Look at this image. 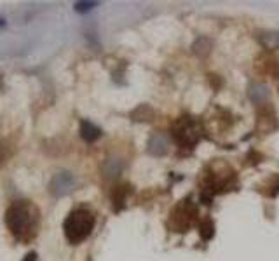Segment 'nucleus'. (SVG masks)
Wrapping results in <instances>:
<instances>
[{"label": "nucleus", "mask_w": 279, "mask_h": 261, "mask_svg": "<svg viewBox=\"0 0 279 261\" xmlns=\"http://www.w3.org/2000/svg\"><path fill=\"white\" fill-rule=\"evenodd\" d=\"M6 225L18 240L30 242L37 234L39 209L30 200H16L6 212Z\"/></svg>", "instance_id": "obj_1"}, {"label": "nucleus", "mask_w": 279, "mask_h": 261, "mask_svg": "<svg viewBox=\"0 0 279 261\" xmlns=\"http://www.w3.org/2000/svg\"><path fill=\"white\" fill-rule=\"evenodd\" d=\"M96 223L93 211L87 207H77L68 212L65 223H63V232L70 244H81L91 235Z\"/></svg>", "instance_id": "obj_2"}, {"label": "nucleus", "mask_w": 279, "mask_h": 261, "mask_svg": "<svg viewBox=\"0 0 279 261\" xmlns=\"http://www.w3.org/2000/svg\"><path fill=\"white\" fill-rule=\"evenodd\" d=\"M171 136L180 146L192 148L201 139V127L190 117H182L171 126Z\"/></svg>", "instance_id": "obj_3"}, {"label": "nucleus", "mask_w": 279, "mask_h": 261, "mask_svg": "<svg viewBox=\"0 0 279 261\" xmlns=\"http://www.w3.org/2000/svg\"><path fill=\"white\" fill-rule=\"evenodd\" d=\"M194 216H195V209L192 204H190V200H183L180 206L175 209L173 216H171L173 227L177 228V232H185L187 228L190 227V223H192Z\"/></svg>", "instance_id": "obj_4"}, {"label": "nucleus", "mask_w": 279, "mask_h": 261, "mask_svg": "<svg viewBox=\"0 0 279 261\" xmlns=\"http://www.w3.org/2000/svg\"><path fill=\"white\" fill-rule=\"evenodd\" d=\"M81 136H82V139H86L87 143H93L101 136V131H99V127H96L94 124L84 120V122L81 124Z\"/></svg>", "instance_id": "obj_5"}, {"label": "nucleus", "mask_w": 279, "mask_h": 261, "mask_svg": "<svg viewBox=\"0 0 279 261\" xmlns=\"http://www.w3.org/2000/svg\"><path fill=\"white\" fill-rule=\"evenodd\" d=\"M149 146H150V152H152V154H155V155H162V154H166V150H167V141H166L164 136L155 134L154 138L150 139Z\"/></svg>", "instance_id": "obj_6"}, {"label": "nucleus", "mask_w": 279, "mask_h": 261, "mask_svg": "<svg viewBox=\"0 0 279 261\" xmlns=\"http://www.w3.org/2000/svg\"><path fill=\"white\" fill-rule=\"evenodd\" d=\"M267 96H269V91H267L265 86H255L253 89H251V98H253V101H257V103L267 99Z\"/></svg>", "instance_id": "obj_7"}, {"label": "nucleus", "mask_w": 279, "mask_h": 261, "mask_svg": "<svg viewBox=\"0 0 279 261\" xmlns=\"http://www.w3.org/2000/svg\"><path fill=\"white\" fill-rule=\"evenodd\" d=\"M262 44L269 49H276L279 47V33H265L262 39Z\"/></svg>", "instance_id": "obj_8"}, {"label": "nucleus", "mask_w": 279, "mask_h": 261, "mask_svg": "<svg viewBox=\"0 0 279 261\" xmlns=\"http://www.w3.org/2000/svg\"><path fill=\"white\" fill-rule=\"evenodd\" d=\"M201 235H202V239H206V240L213 235V223H211L210 219H206V221L201 225Z\"/></svg>", "instance_id": "obj_9"}, {"label": "nucleus", "mask_w": 279, "mask_h": 261, "mask_svg": "<svg viewBox=\"0 0 279 261\" xmlns=\"http://www.w3.org/2000/svg\"><path fill=\"white\" fill-rule=\"evenodd\" d=\"M94 6H96V2H77L75 4V11H79V13H86V11L93 9Z\"/></svg>", "instance_id": "obj_10"}, {"label": "nucleus", "mask_w": 279, "mask_h": 261, "mask_svg": "<svg viewBox=\"0 0 279 261\" xmlns=\"http://www.w3.org/2000/svg\"><path fill=\"white\" fill-rule=\"evenodd\" d=\"M7 159V154H6V146H4L2 143H0V166H2L4 162H6Z\"/></svg>", "instance_id": "obj_11"}, {"label": "nucleus", "mask_w": 279, "mask_h": 261, "mask_svg": "<svg viewBox=\"0 0 279 261\" xmlns=\"http://www.w3.org/2000/svg\"><path fill=\"white\" fill-rule=\"evenodd\" d=\"M35 259H37V254H35V252H30V254L25 256V259L23 261H35Z\"/></svg>", "instance_id": "obj_12"}]
</instances>
